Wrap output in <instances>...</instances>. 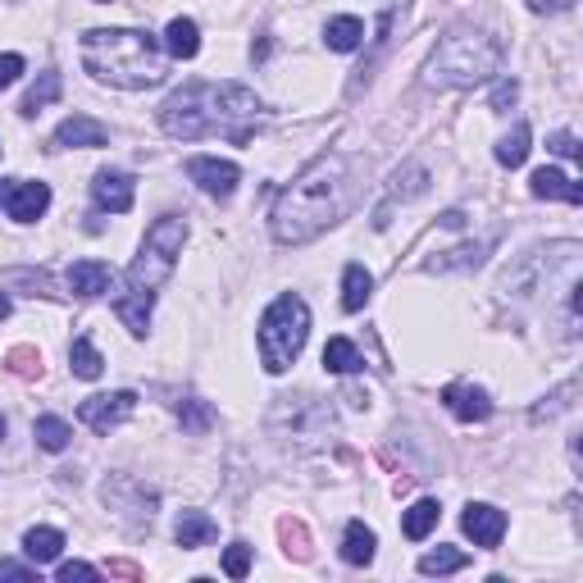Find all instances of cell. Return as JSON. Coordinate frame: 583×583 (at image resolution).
I'll return each mask as SVG.
<instances>
[{
    "instance_id": "cell-5",
    "label": "cell",
    "mask_w": 583,
    "mask_h": 583,
    "mask_svg": "<svg viewBox=\"0 0 583 583\" xmlns=\"http://www.w3.org/2000/svg\"><path fill=\"white\" fill-rule=\"evenodd\" d=\"M497 64H502V46L488 32L456 28L438 41L429 60V82L433 87H474V82H488Z\"/></svg>"
},
{
    "instance_id": "cell-39",
    "label": "cell",
    "mask_w": 583,
    "mask_h": 583,
    "mask_svg": "<svg viewBox=\"0 0 583 583\" xmlns=\"http://www.w3.org/2000/svg\"><path fill=\"white\" fill-rule=\"evenodd\" d=\"M574 0H529V10L533 14H561V10H570Z\"/></svg>"
},
{
    "instance_id": "cell-28",
    "label": "cell",
    "mask_w": 583,
    "mask_h": 583,
    "mask_svg": "<svg viewBox=\"0 0 583 583\" xmlns=\"http://www.w3.org/2000/svg\"><path fill=\"white\" fill-rule=\"evenodd\" d=\"M32 438H37L41 451H64L69 438H73V429H69V420H60V415H41V420L32 424Z\"/></svg>"
},
{
    "instance_id": "cell-14",
    "label": "cell",
    "mask_w": 583,
    "mask_h": 583,
    "mask_svg": "<svg viewBox=\"0 0 583 583\" xmlns=\"http://www.w3.org/2000/svg\"><path fill=\"white\" fill-rule=\"evenodd\" d=\"M110 142V128L96 119H87V114H73V119H64L60 128H55V146H82V151H96V146Z\"/></svg>"
},
{
    "instance_id": "cell-45",
    "label": "cell",
    "mask_w": 583,
    "mask_h": 583,
    "mask_svg": "<svg viewBox=\"0 0 583 583\" xmlns=\"http://www.w3.org/2000/svg\"><path fill=\"white\" fill-rule=\"evenodd\" d=\"M0 438H5V424H0Z\"/></svg>"
},
{
    "instance_id": "cell-32",
    "label": "cell",
    "mask_w": 583,
    "mask_h": 583,
    "mask_svg": "<svg viewBox=\"0 0 583 583\" xmlns=\"http://www.w3.org/2000/svg\"><path fill=\"white\" fill-rule=\"evenodd\" d=\"M278 533H283V547L287 556H297V561H310V533L301 520H283L278 524Z\"/></svg>"
},
{
    "instance_id": "cell-3",
    "label": "cell",
    "mask_w": 583,
    "mask_h": 583,
    "mask_svg": "<svg viewBox=\"0 0 583 583\" xmlns=\"http://www.w3.org/2000/svg\"><path fill=\"white\" fill-rule=\"evenodd\" d=\"M82 69L123 92H146L169 78L164 46L142 28H92L82 37Z\"/></svg>"
},
{
    "instance_id": "cell-22",
    "label": "cell",
    "mask_w": 583,
    "mask_h": 583,
    "mask_svg": "<svg viewBox=\"0 0 583 583\" xmlns=\"http://www.w3.org/2000/svg\"><path fill=\"white\" fill-rule=\"evenodd\" d=\"M324 41H328V51H356L360 41H365V23L356 19V14H342V19H328L324 28Z\"/></svg>"
},
{
    "instance_id": "cell-29",
    "label": "cell",
    "mask_w": 583,
    "mask_h": 583,
    "mask_svg": "<svg viewBox=\"0 0 583 583\" xmlns=\"http://www.w3.org/2000/svg\"><path fill=\"white\" fill-rule=\"evenodd\" d=\"M470 565V556L456 552V547H438V552H424L420 556V574H456Z\"/></svg>"
},
{
    "instance_id": "cell-38",
    "label": "cell",
    "mask_w": 583,
    "mask_h": 583,
    "mask_svg": "<svg viewBox=\"0 0 583 583\" xmlns=\"http://www.w3.org/2000/svg\"><path fill=\"white\" fill-rule=\"evenodd\" d=\"M0 579H14V583H32L28 565H14V561H0Z\"/></svg>"
},
{
    "instance_id": "cell-41",
    "label": "cell",
    "mask_w": 583,
    "mask_h": 583,
    "mask_svg": "<svg viewBox=\"0 0 583 583\" xmlns=\"http://www.w3.org/2000/svg\"><path fill=\"white\" fill-rule=\"evenodd\" d=\"M442 224H447V228H461L465 215H461V210H447V215H442Z\"/></svg>"
},
{
    "instance_id": "cell-4",
    "label": "cell",
    "mask_w": 583,
    "mask_h": 583,
    "mask_svg": "<svg viewBox=\"0 0 583 583\" xmlns=\"http://www.w3.org/2000/svg\"><path fill=\"white\" fill-rule=\"evenodd\" d=\"M183 242H187V224L178 215H164L146 228V242L137 251L133 269H128V297L114 301V315L123 319V328L142 338L151 328V306H155V292L169 283V274L178 269V256H183Z\"/></svg>"
},
{
    "instance_id": "cell-40",
    "label": "cell",
    "mask_w": 583,
    "mask_h": 583,
    "mask_svg": "<svg viewBox=\"0 0 583 583\" xmlns=\"http://www.w3.org/2000/svg\"><path fill=\"white\" fill-rule=\"evenodd\" d=\"M110 574H114V579H142V565H133V561H110Z\"/></svg>"
},
{
    "instance_id": "cell-24",
    "label": "cell",
    "mask_w": 583,
    "mask_h": 583,
    "mask_svg": "<svg viewBox=\"0 0 583 583\" xmlns=\"http://www.w3.org/2000/svg\"><path fill=\"white\" fill-rule=\"evenodd\" d=\"M492 242H474V246H456V251H442V256L429 260V274H451V269H474L483 265Z\"/></svg>"
},
{
    "instance_id": "cell-30",
    "label": "cell",
    "mask_w": 583,
    "mask_h": 583,
    "mask_svg": "<svg viewBox=\"0 0 583 583\" xmlns=\"http://www.w3.org/2000/svg\"><path fill=\"white\" fill-rule=\"evenodd\" d=\"M178 420H183V429H187V433H205L210 424H215V410L205 406L201 397H187L183 406H178Z\"/></svg>"
},
{
    "instance_id": "cell-7",
    "label": "cell",
    "mask_w": 583,
    "mask_h": 583,
    "mask_svg": "<svg viewBox=\"0 0 583 583\" xmlns=\"http://www.w3.org/2000/svg\"><path fill=\"white\" fill-rule=\"evenodd\" d=\"M137 410V392H101V397H87L78 406V420L87 424L92 433H110V429H119L128 415Z\"/></svg>"
},
{
    "instance_id": "cell-15",
    "label": "cell",
    "mask_w": 583,
    "mask_h": 583,
    "mask_svg": "<svg viewBox=\"0 0 583 583\" xmlns=\"http://www.w3.org/2000/svg\"><path fill=\"white\" fill-rule=\"evenodd\" d=\"M529 192L543 196V201H570V205L583 201V187L574 183L570 174H561V169H538V174L529 178Z\"/></svg>"
},
{
    "instance_id": "cell-20",
    "label": "cell",
    "mask_w": 583,
    "mask_h": 583,
    "mask_svg": "<svg viewBox=\"0 0 583 583\" xmlns=\"http://www.w3.org/2000/svg\"><path fill=\"white\" fill-rule=\"evenodd\" d=\"M23 552H28L32 565H51L55 556L64 552V533H60V529H46V524H37V529L23 533Z\"/></svg>"
},
{
    "instance_id": "cell-27",
    "label": "cell",
    "mask_w": 583,
    "mask_h": 583,
    "mask_svg": "<svg viewBox=\"0 0 583 583\" xmlns=\"http://www.w3.org/2000/svg\"><path fill=\"white\" fill-rule=\"evenodd\" d=\"M524 160H529V123H515L511 133L497 142V164L502 169H520Z\"/></svg>"
},
{
    "instance_id": "cell-37",
    "label": "cell",
    "mask_w": 583,
    "mask_h": 583,
    "mask_svg": "<svg viewBox=\"0 0 583 583\" xmlns=\"http://www.w3.org/2000/svg\"><path fill=\"white\" fill-rule=\"evenodd\" d=\"M547 146H552L556 155H565V160H579V137H574V133H556Z\"/></svg>"
},
{
    "instance_id": "cell-17",
    "label": "cell",
    "mask_w": 583,
    "mask_h": 583,
    "mask_svg": "<svg viewBox=\"0 0 583 583\" xmlns=\"http://www.w3.org/2000/svg\"><path fill=\"white\" fill-rule=\"evenodd\" d=\"M164 51L174 55V60H196L201 55V28L192 19H169L164 28Z\"/></svg>"
},
{
    "instance_id": "cell-9",
    "label": "cell",
    "mask_w": 583,
    "mask_h": 583,
    "mask_svg": "<svg viewBox=\"0 0 583 583\" xmlns=\"http://www.w3.org/2000/svg\"><path fill=\"white\" fill-rule=\"evenodd\" d=\"M461 529L474 538V547H497L506 533V511H497L488 502H470L461 515Z\"/></svg>"
},
{
    "instance_id": "cell-1",
    "label": "cell",
    "mask_w": 583,
    "mask_h": 583,
    "mask_svg": "<svg viewBox=\"0 0 583 583\" xmlns=\"http://www.w3.org/2000/svg\"><path fill=\"white\" fill-rule=\"evenodd\" d=\"M260 96L242 82H187L160 105V128L178 142H201V137H228L246 146L251 128L260 123Z\"/></svg>"
},
{
    "instance_id": "cell-10",
    "label": "cell",
    "mask_w": 583,
    "mask_h": 583,
    "mask_svg": "<svg viewBox=\"0 0 583 583\" xmlns=\"http://www.w3.org/2000/svg\"><path fill=\"white\" fill-rule=\"evenodd\" d=\"M92 196H96L101 210H110V215H128V210H133L137 187H133V178L119 174V169H101L96 183H92Z\"/></svg>"
},
{
    "instance_id": "cell-19",
    "label": "cell",
    "mask_w": 583,
    "mask_h": 583,
    "mask_svg": "<svg viewBox=\"0 0 583 583\" xmlns=\"http://www.w3.org/2000/svg\"><path fill=\"white\" fill-rule=\"evenodd\" d=\"M438 520H442V506L433 502V497H424V502H415L406 515H401V533H406L410 543H424V538L438 529Z\"/></svg>"
},
{
    "instance_id": "cell-43",
    "label": "cell",
    "mask_w": 583,
    "mask_h": 583,
    "mask_svg": "<svg viewBox=\"0 0 583 583\" xmlns=\"http://www.w3.org/2000/svg\"><path fill=\"white\" fill-rule=\"evenodd\" d=\"M10 310H14V301L5 297V292H0V319H10Z\"/></svg>"
},
{
    "instance_id": "cell-13",
    "label": "cell",
    "mask_w": 583,
    "mask_h": 583,
    "mask_svg": "<svg viewBox=\"0 0 583 583\" xmlns=\"http://www.w3.org/2000/svg\"><path fill=\"white\" fill-rule=\"evenodd\" d=\"M442 401H447V410L465 424H479L492 415V397L483 388H474V383H451V388L442 392Z\"/></svg>"
},
{
    "instance_id": "cell-23",
    "label": "cell",
    "mask_w": 583,
    "mask_h": 583,
    "mask_svg": "<svg viewBox=\"0 0 583 583\" xmlns=\"http://www.w3.org/2000/svg\"><path fill=\"white\" fill-rule=\"evenodd\" d=\"M369 292H374V274H369L365 265H347V274H342V310H365Z\"/></svg>"
},
{
    "instance_id": "cell-44",
    "label": "cell",
    "mask_w": 583,
    "mask_h": 583,
    "mask_svg": "<svg viewBox=\"0 0 583 583\" xmlns=\"http://www.w3.org/2000/svg\"><path fill=\"white\" fill-rule=\"evenodd\" d=\"M96 5H110V0H96Z\"/></svg>"
},
{
    "instance_id": "cell-26",
    "label": "cell",
    "mask_w": 583,
    "mask_h": 583,
    "mask_svg": "<svg viewBox=\"0 0 583 583\" xmlns=\"http://www.w3.org/2000/svg\"><path fill=\"white\" fill-rule=\"evenodd\" d=\"M69 360H73V374L78 379H101V369H105V360H101V351H96V342L87 338V333H78L73 338V347H69Z\"/></svg>"
},
{
    "instance_id": "cell-12",
    "label": "cell",
    "mask_w": 583,
    "mask_h": 583,
    "mask_svg": "<svg viewBox=\"0 0 583 583\" xmlns=\"http://www.w3.org/2000/svg\"><path fill=\"white\" fill-rule=\"evenodd\" d=\"M5 210H10L14 224H37V219L51 210V187L46 183H14Z\"/></svg>"
},
{
    "instance_id": "cell-31",
    "label": "cell",
    "mask_w": 583,
    "mask_h": 583,
    "mask_svg": "<svg viewBox=\"0 0 583 583\" xmlns=\"http://www.w3.org/2000/svg\"><path fill=\"white\" fill-rule=\"evenodd\" d=\"M5 369L19 374V379H41V351L37 347H14L10 356H5Z\"/></svg>"
},
{
    "instance_id": "cell-8",
    "label": "cell",
    "mask_w": 583,
    "mask_h": 583,
    "mask_svg": "<svg viewBox=\"0 0 583 583\" xmlns=\"http://www.w3.org/2000/svg\"><path fill=\"white\" fill-rule=\"evenodd\" d=\"M187 178L201 187L205 196H233L242 183V169L233 160H215V155H192L187 160Z\"/></svg>"
},
{
    "instance_id": "cell-11",
    "label": "cell",
    "mask_w": 583,
    "mask_h": 583,
    "mask_svg": "<svg viewBox=\"0 0 583 583\" xmlns=\"http://www.w3.org/2000/svg\"><path fill=\"white\" fill-rule=\"evenodd\" d=\"M64 283L73 297H101V292H114V269L105 260H73Z\"/></svg>"
},
{
    "instance_id": "cell-34",
    "label": "cell",
    "mask_w": 583,
    "mask_h": 583,
    "mask_svg": "<svg viewBox=\"0 0 583 583\" xmlns=\"http://www.w3.org/2000/svg\"><path fill=\"white\" fill-rule=\"evenodd\" d=\"M92 579H101V570L87 565V561H64L60 565V583H92Z\"/></svg>"
},
{
    "instance_id": "cell-18",
    "label": "cell",
    "mask_w": 583,
    "mask_h": 583,
    "mask_svg": "<svg viewBox=\"0 0 583 583\" xmlns=\"http://www.w3.org/2000/svg\"><path fill=\"white\" fill-rule=\"evenodd\" d=\"M374 547H379L374 529H369L365 520H351L347 533H342V561L347 565H369L374 561Z\"/></svg>"
},
{
    "instance_id": "cell-21",
    "label": "cell",
    "mask_w": 583,
    "mask_h": 583,
    "mask_svg": "<svg viewBox=\"0 0 583 583\" xmlns=\"http://www.w3.org/2000/svg\"><path fill=\"white\" fill-rule=\"evenodd\" d=\"M60 92H64V78H60L55 69H46V73H37V82L28 87V96H23L19 110H23V114H41L46 105L60 101Z\"/></svg>"
},
{
    "instance_id": "cell-6",
    "label": "cell",
    "mask_w": 583,
    "mask_h": 583,
    "mask_svg": "<svg viewBox=\"0 0 583 583\" xmlns=\"http://www.w3.org/2000/svg\"><path fill=\"white\" fill-rule=\"evenodd\" d=\"M310 338V306L297 292H283L274 306L260 315V365L265 374H287L306 351Z\"/></svg>"
},
{
    "instance_id": "cell-33",
    "label": "cell",
    "mask_w": 583,
    "mask_h": 583,
    "mask_svg": "<svg viewBox=\"0 0 583 583\" xmlns=\"http://www.w3.org/2000/svg\"><path fill=\"white\" fill-rule=\"evenodd\" d=\"M246 570H251V547L233 543L224 552V574H228V579H246Z\"/></svg>"
},
{
    "instance_id": "cell-16",
    "label": "cell",
    "mask_w": 583,
    "mask_h": 583,
    "mask_svg": "<svg viewBox=\"0 0 583 583\" xmlns=\"http://www.w3.org/2000/svg\"><path fill=\"white\" fill-rule=\"evenodd\" d=\"M215 520L205 511H183L178 515V524H174V538H178V547L183 552H196V547H205V543H215Z\"/></svg>"
},
{
    "instance_id": "cell-36",
    "label": "cell",
    "mask_w": 583,
    "mask_h": 583,
    "mask_svg": "<svg viewBox=\"0 0 583 583\" xmlns=\"http://www.w3.org/2000/svg\"><path fill=\"white\" fill-rule=\"evenodd\" d=\"M19 73H23V55H0V92H5V87H14V82H19Z\"/></svg>"
},
{
    "instance_id": "cell-35",
    "label": "cell",
    "mask_w": 583,
    "mask_h": 583,
    "mask_svg": "<svg viewBox=\"0 0 583 583\" xmlns=\"http://www.w3.org/2000/svg\"><path fill=\"white\" fill-rule=\"evenodd\" d=\"M515 96H520V87H515V78H502L497 87H492V110L502 114V110H511L515 105Z\"/></svg>"
},
{
    "instance_id": "cell-2",
    "label": "cell",
    "mask_w": 583,
    "mask_h": 583,
    "mask_svg": "<svg viewBox=\"0 0 583 583\" xmlns=\"http://www.w3.org/2000/svg\"><path fill=\"white\" fill-rule=\"evenodd\" d=\"M347 205H351V160L342 151H328L315 164H306L292 178V187L278 196L274 215H269V233L283 246H301L338 224L347 215Z\"/></svg>"
},
{
    "instance_id": "cell-25",
    "label": "cell",
    "mask_w": 583,
    "mask_h": 583,
    "mask_svg": "<svg viewBox=\"0 0 583 583\" xmlns=\"http://www.w3.org/2000/svg\"><path fill=\"white\" fill-rule=\"evenodd\" d=\"M324 369H328V374H356V369H365V356L356 351V342L328 338V347H324Z\"/></svg>"
},
{
    "instance_id": "cell-42",
    "label": "cell",
    "mask_w": 583,
    "mask_h": 583,
    "mask_svg": "<svg viewBox=\"0 0 583 583\" xmlns=\"http://www.w3.org/2000/svg\"><path fill=\"white\" fill-rule=\"evenodd\" d=\"M14 183H19V178H0V205L10 201V192H14Z\"/></svg>"
}]
</instances>
